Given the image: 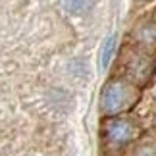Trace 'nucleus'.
Here are the masks:
<instances>
[{"label": "nucleus", "instance_id": "3", "mask_svg": "<svg viewBox=\"0 0 156 156\" xmlns=\"http://www.w3.org/2000/svg\"><path fill=\"white\" fill-rule=\"evenodd\" d=\"M102 133L108 147L118 148L125 147L137 137V125L127 118H108L102 125Z\"/></svg>", "mask_w": 156, "mask_h": 156}, {"label": "nucleus", "instance_id": "5", "mask_svg": "<svg viewBox=\"0 0 156 156\" xmlns=\"http://www.w3.org/2000/svg\"><path fill=\"white\" fill-rule=\"evenodd\" d=\"M114 48H116V39L108 37L106 43L102 44V50H100V66H102V68H108L110 58H112V54H114Z\"/></svg>", "mask_w": 156, "mask_h": 156}, {"label": "nucleus", "instance_id": "7", "mask_svg": "<svg viewBox=\"0 0 156 156\" xmlns=\"http://www.w3.org/2000/svg\"><path fill=\"white\" fill-rule=\"evenodd\" d=\"M129 156H156V143H141L129 152Z\"/></svg>", "mask_w": 156, "mask_h": 156}, {"label": "nucleus", "instance_id": "6", "mask_svg": "<svg viewBox=\"0 0 156 156\" xmlns=\"http://www.w3.org/2000/svg\"><path fill=\"white\" fill-rule=\"evenodd\" d=\"M64 6L71 14H83L91 8V0H64Z\"/></svg>", "mask_w": 156, "mask_h": 156}, {"label": "nucleus", "instance_id": "1", "mask_svg": "<svg viewBox=\"0 0 156 156\" xmlns=\"http://www.w3.org/2000/svg\"><path fill=\"white\" fill-rule=\"evenodd\" d=\"M139 100V85L127 77H114L100 93V110L106 116H118Z\"/></svg>", "mask_w": 156, "mask_h": 156}, {"label": "nucleus", "instance_id": "4", "mask_svg": "<svg viewBox=\"0 0 156 156\" xmlns=\"http://www.w3.org/2000/svg\"><path fill=\"white\" fill-rule=\"evenodd\" d=\"M133 41L137 46L141 48H148L152 50L156 48V21L154 20H145L133 29Z\"/></svg>", "mask_w": 156, "mask_h": 156}, {"label": "nucleus", "instance_id": "2", "mask_svg": "<svg viewBox=\"0 0 156 156\" xmlns=\"http://www.w3.org/2000/svg\"><path fill=\"white\" fill-rule=\"evenodd\" d=\"M154 68H156V58L148 52V48L139 46V48H131L123 54L122 60L123 77H127L135 85H145L148 77L152 75Z\"/></svg>", "mask_w": 156, "mask_h": 156}]
</instances>
